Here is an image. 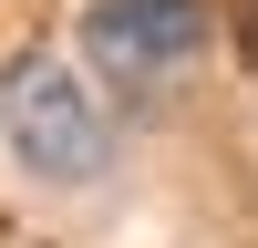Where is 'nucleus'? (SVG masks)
Returning a JSON list of instances; mask_svg holds the SVG:
<instances>
[{"mask_svg":"<svg viewBox=\"0 0 258 248\" xmlns=\"http://www.w3.org/2000/svg\"><path fill=\"white\" fill-rule=\"evenodd\" d=\"M0 135H11V155L31 165L41 186H93L103 165H114V124H103V103L83 93V73L62 52H21L11 83H0Z\"/></svg>","mask_w":258,"mask_h":248,"instance_id":"nucleus-1","label":"nucleus"},{"mask_svg":"<svg viewBox=\"0 0 258 248\" xmlns=\"http://www.w3.org/2000/svg\"><path fill=\"white\" fill-rule=\"evenodd\" d=\"M83 52L124 93H155L207 52V0H83Z\"/></svg>","mask_w":258,"mask_h":248,"instance_id":"nucleus-2","label":"nucleus"}]
</instances>
